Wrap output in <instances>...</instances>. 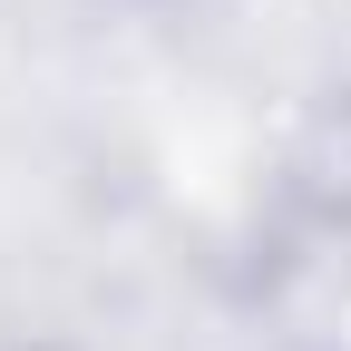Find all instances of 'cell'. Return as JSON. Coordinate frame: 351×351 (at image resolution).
<instances>
[{
    "instance_id": "1",
    "label": "cell",
    "mask_w": 351,
    "mask_h": 351,
    "mask_svg": "<svg viewBox=\"0 0 351 351\" xmlns=\"http://www.w3.org/2000/svg\"><path fill=\"white\" fill-rule=\"evenodd\" d=\"M332 351H351V283H341V302H332Z\"/></svg>"
}]
</instances>
